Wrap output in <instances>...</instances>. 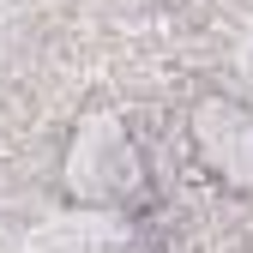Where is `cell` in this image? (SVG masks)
<instances>
[{
  "label": "cell",
  "mask_w": 253,
  "mask_h": 253,
  "mask_svg": "<svg viewBox=\"0 0 253 253\" xmlns=\"http://www.w3.org/2000/svg\"><path fill=\"white\" fill-rule=\"evenodd\" d=\"M54 193L90 217H139L157 199V169L133 115L115 103L79 109L54 151Z\"/></svg>",
  "instance_id": "6da1fadb"
},
{
  "label": "cell",
  "mask_w": 253,
  "mask_h": 253,
  "mask_svg": "<svg viewBox=\"0 0 253 253\" xmlns=\"http://www.w3.org/2000/svg\"><path fill=\"white\" fill-rule=\"evenodd\" d=\"M181 145L223 199L253 205V103L229 90H205L181 115Z\"/></svg>",
  "instance_id": "7a4b0ae2"
}]
</instances>
